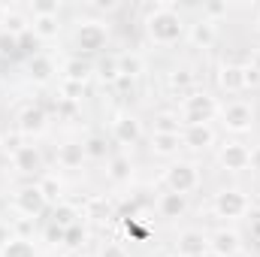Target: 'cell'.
Listing matches in <instances>:
<instances>
[{
	"instance_id": "32",
	"label": "cell",
	"mask_w": 260,
	"mask_h": 257,
	"mask_svg": "<svg viewBox=\"0 0 260 257\" xmlns=\"http://www.w3.org/2000/svg\"><path fill=\"white\" fill-rule=\"evenodd\" d=\"M97 76H100L103 82L115 85V82H118V76H121V73H118V55H115V58H103V61L97 64Z\"/></svg>"
},
{
	"instance_id": "36",
	"label": "cell",
	"mask_w": 260,
	"mask_h": 257,
	"mask_svg": "<svg viewBox=\"0 0 260 257\" xmlns=\"http://www.w3.org/2000/svg\"><path fill=\"white\" fill-rule=\"evenodd\" d=\"M224 15H227V3L212 0V3H206V6H203V18H206V21H212V24H218V18H224Z\"/></svg>"
},
{
	"instance_id": "40",
	"label": "cell",
	"mask_w": 260,
	"mask_h": 257,
	"mask_svg": "<svg viewBox=\"0 0 260 257\" xmlns=\"http://www.w3.org/2000/svg\"><path fill=\"white\" fill-rule=\"evenodd\" d=\"M12 233H15L18 239H27V236L34 233V218H21V221H15V224H12Z\"/></svg>"
},
{
	"instance_id": "26",
	"label": "cell",
	"mask_w": 260,
	"mask_h": 257,
	"mask_svg": "<svg viewBox=\"0 0 260 257\" xmlns=\"http://www.w3.org/2000/svg\"><path fill=\"white\" fill-rule=\"evenodd\" d=\"M85 157H91V160H109L112 154H109V142H106V136H100V133H91L85 142Z\"/></svg>"
},
{
	"instance_id": "6",
	"label": "cell",
	"mask_w": 260,
	"mask_h": 257,
	"mask_svg": "<svg viewBox=\"0 0 260 257\" xmlns=\"http://www.w3.org/2000/svg\"><path fill=\"white\" fill-rule=\"evenodd\" d=\"M248 197L239 191V188H224V191L215 194V212L221 218H245L248 215Z\"/></svg>"
},
{
	"instance_id": "49",
	"label": "cell",
	"mask_w": 260,
	"mask_h": 257,
	"mask_svg": "<svg viewBox=\"0 0 260 257\" xmlns=\"http://www.w3.org/2000/svg\"><path fill=\"white\" fill-rule=\"evenodd\" d=\"M251 67H254V70H257V73H260V52H257V55H254V58H251Z\"/></svg>"
},
{
	"instance_id": "33",
	"label": "cell",
	"mask_w": 260,
	"mask_h": 257,
	"mask_svg": "<svg viewBox=\"0 0 260 257\" xmlns=\"http://www.w3.org/2000/svg\"><path fill=\"white\" fill-rule=\"evenodd\" d=\"M21 136H24V133H21L18 127L6 130V133H0V145H3V148H6L9 154H15V151H18V148L24 145V142H21Z\"/></svg>"
},
{
	"instance_id": "42",
	"label": "cell",
	"mask_w": 260,
	"mask_h": 257,
	"mask_svg": "<svg viewBox=\"0 0 260 257\" xmlns=\"http://www.w3.org/2000/svg\"><path fill=\"white\" fill-rule=\"evenodd\" d=\"M242 70H245V88H254V85H260V73L254 70L251 64H242Z\"/></svg>"
},
{
	"instance_id": "16",
	"label": "cell",
	"mask_w": 260,
	"mask_h": 257,
	"mask_svg": "<svg viewBox=\"0 0 260 257\" xmlns=\"http://www.w3.org/2000/svg\"><path fill=\"white\" fill-rule=\"evenodd\" d=\"M188 40H191V46H197V49H209V46L218 40V27H215L212 21L200 18V21H194V24L188 27Z\"/></svg>"
},
{
	"instance_id": "19",
	"label": "cell",
	"mask_w": 260,
	"mask_h": 257,
	"mask_svg": "<svg viewBox=\"0 0 260 257\" xmlns=\"http://www.w3.org/2000/svg\"><path fill=\"white\" fill-rule=\"evenodd\" d=\"M182 145H188V148H209V145H215V130L209 124L185 127L182 130Z\"/></svg>"
},
{
	"instance_id": "50",
	"label": "cell",
	"mask_w": 260,
	"mask_h": 257,
	"mask_svg": "<svg viewBox=\"0 0 260 257\" xmlns=\"http://www.w3.org/2000/svg\"><path fill=\"white\" fill-rule=\"evenodd\" d=\"M257 30H260V6H257Z\"/></svg>"
},
{
	"instance_id": "45",
	"label": "cell",
	"mask_w": 260,
	"mask_h": 257,
	"mask_svg": "<svg viewBox=\"0 0 260 257\" xmlns=\"http://www.w3.org/2000/svg\"><path fill=\"white\" fill-rule=\"evenodd\" d=\"M15 37H9V34H0V52H12L15 49Z\"/></svg>"
},
{
	"instance_id": "15",
	"label": "cell",
	"mask_w": 260,
	"mask_h": 257,
	"mask_svg": "<svg viewBox=\"0 0 260 257\" xmlns=\"http://www.w3.org/2000/svg\"><path fill=\"white\" fill-rule=\"evenodd\" d=\"M157 212H160V218H182L185 212H188V197L185 194H173V191H167V194H160L157 197Z\"/></svg>"
},
{
	"instance_id": "35",
	"label": "cell",
	"mask_w": 260,
	"mask_h": 257,
	"mask_svg": "<svg viewBox=\"0 0 260 257\" xmlns=\"http://www.w3.org/2000/svg\"><path fill=\"white\" fill-rule=\"evenodd\" d=\"M30 9H34V18L37 15H58L61 12V3L58 0H34Z\"/></svg>"
},
{
	"instance_id": "29",
	"label": "cell",
	"mask_w": 260,
	"mask_h": 257,
	"mask_svg": "<svg viewBox=\"0 0 260 257\" xmlns=\"http://www.w3.org/2000/svg\"><path fill=\"white\" fill-rule=\"evenodd\" d=\"M142 70H145V61H142L136 52H124V55H118V73H121V76L136 79Z\"/></svg>"
},
{
	"instance_id": "46",
	"label": "cell",
	"mask_w": 260,
	"mask_h": 257,
	"mask_svg": "<svg viewBox=\"0 0 260 257\" xmlns=\"http://www.w3.org/2000/svg\"><path fill=\"white\" fill-rule=\"evenodd\" d=\"M248 167L260 176V145H257V148H251V160H248Z\"/></svg>"
},
{
	"instance_id": "30",
	"label": "cell",
	"mask_w": 260,
	"mask_h": 257,
	"mask_svg": "<svg viewBox=\"0 0 260 257\" xmlns=\"http://www.w3.org/2000/svg\"><path fill=\"white\" fill-rule=\"evenodd\" d=\"M37 185H40V191H43L49 206H58L61 203V182H58V176H43Z\"/></svg>"
},
{
	"instance_id": "3",
	"label": "cell",
	"mask_w": 260,
	"mask_h": 257,
	"mask_svg": "<svg viewBox=\"0 0 260 257\" xmlns=\"http://www.w3.org/2000/svg\"><path fill=\"white\" fill-rule=\"evenodd\" d=\"M164 182H167V191L185 194L188 197V194H194L200 188V170H197V164H191V160H179V164L167 167Z\"/></svg>"
},
{
	"instance_id": "37",
	"label": "cell",
	"mask_w": 260,
	"mask_h": 257,
	"mask_svg": "<svg viewBox=\"0 0 260 257\" xmlns=\"http://www.w3.org/2000/svg\"><path fill=\"white\" fill-rule=\"evenodd\" d=\"M82 94H85V85H76V82H64L61 85V97H64L67 103H79Z\"/></svg>"
},
{
	"instance_id": "48",
	"label": "cell",
	"mask_w": 260,
	"mask_h": 257,
	"mask_svg": "<svg viewBox=\"0 0 260 257\" xmlns=\"http://www.w3.org/2000/svg\"><path fill=\"white\" fill-rule=\"evenodd\" d=\"M6 12H9V6H6V3H0V27H3V21H6Z\"/></svg>"
},
{
	"instance_id": "23",
	"label": "cell",
	"mask_w": 260,
	"mask_h": 257,
	"mask_svg": "<svg viewBox=\"0 0 260 257\" xmlns=\"http://www.w3.org/2000/svg\"><path fill=\"white\" fill-rule=\"evenodd\" d=\"M61 73H64V82L85 85V82H88V76L94 73V67L88 64V61H82V58H67L64 67H61Z\"/></svg>"
},
{
	"instance_id": "25",
	"label": "cell",
	"mask_w": 260,
	"mask_h": 257,
	"mask_svg": "<svg viewBox=\"0 0 260 257\" xmlns=\"http://www.w3.org/2000/svg\"><path fill=\"white\" fill-rule=\"evenodd\" d=\"M3 34H9V37H15V40H21L24 34H30V21H27V15L9 9V12H6V21H3Z\"/></svg>"
},
{
	"instance_id": "1",
	"label": "cell",
	"mask_w": 260,
	"mask_h": 257,
	"mask_svg": "<svg viewBox=\"0 0 260 257\" xmlns=\"http://www.w3.org/2000/svg\"><path fill=\"white\" fill-rule=\"evenodd\" d=\"M145 30H148V40L154 46H176L185 37V21H182L176 3L154 6L148 12V18H145Z\"/></svg>"
},
{
	"instance_id": "44",
	"label": "cell",
	"mask_w": 260,
	"mask_h": 257,
	"mask_svg": "<svg viewBox=\"0 0 260 257\" xmlns=\"http://www.w3.org/2000/svg\"><path fill=\"white\" fill-rule=\"evenodd\" d=\"M91 9H97V12H112V9H118V3H115V0H94Z\"/></svg>"
},
{
	"instance_id": "41",
	"label": "cell",
	"mask_w": 260,
	"mask_h": 257,
	"mask_svg": "<svg viewBox=\"0 0 260 257\" xmlns=\"http://www.w3.org/2000/svg\"><path fill=\"white\" fill-rule=\"evenodd\" d=\"M46 239H49L52 245L64 242V227H58V224H49V227H46Z\"/></svg>"
},
{
	"instance_id": "47",
	"label": "cell",
	"mask_w": 260,
	"mask_h": 257,
	"mask_svg": "<svg viewBox=\"0 0 260 257\" xmlns=\"http://www.w3.org/2000/svg\"><path fill=\"white\" fill-rule=\"evenodd\" d=\"M251 227H254V236H260V218L257 215H251Z\"/></svg>"
},
{
	"instance_id": "11",
	"label": "cell",
	"mask_w": 260,
	"mask_h": 257,
	"mask_svg": "<svg viewBox=\"0 0 260 257\" xmlns=\"http://www.w3.org/2000/svg\"><path fill=\"white\" fill-rule=\"evenodd\" d=\"M139 136H142V124H139L133 115H118V118L112 121V139H115V142L133 145V142H139Z\"/></svg>"
},
{
	"instance_id": "17",
	"label": "cell",
	"mask_w": 260,
	"mask_h": 257,
	"mask_svg": "<svg viewBox=\"0 0 260 257\" xmlns=\"http://www.w3.org/2000/svg\"><path fill=\"white\" fill-rule=\"evenodd\" d=\"M85 160L88 157H85V145L82 142H64V145H58V167L61 170H79Z\"/></svg>"
},
{
	"instance_id": "31",
	"label": "cell",
	"mask_w": 260,
	"mask_h": 257,
	"mask_svg": "<svg viewBox=\"0 0 260 257\" xmlns=\"http://www.w3.org/2000/svg\"><path fill=\"white\" fill-rule=\"evenodd\" d=\"M0 257H37V251H34V245H30V239H12L3 251H0Z\"/></svg>"
},
{
	"instance_id": "34",
	"label": "cell",
	"mask_w": 260,
	"mask_h": 257,
	"mask_svg": "<svg viewBox=\"0 0 260 257\" xmlns=\"http://www.w3.org/2000/svg\"><path fill=\"white\" fill-rule=\"evenodd\" d=\"M82 242H85V227H82V221L64 230V245H70V248H79Z\"/></svg>"
},
{
	"instance_id": "8",
	"label": "cell",
	"mask_w": 260,
	"mask_h": 257,
	"mask_svg": "<svg viewBox=\"0 0 260 257\" xmlns=\"http://www.w3.org/2000/svg\"><path fill=\"white\" fill-rule=\"evenodd\" d=\"M218 160H221V167H224V170H230V173H242V170H248L251 148H248V145H242V142H236V139H230V142H224V145H221Z\"/></svg>"
},
{
	"instance_id": "12",
	"label": "cell",
	"mask_w": 260,
	"mask_h": 257,
	"mask_svg": "<svg viewBox=\"0 0 260 257\" xmlns=\"http://www.w3.org/2000/svg\"><path fill=\"white\" fill-rule=\"evenodd\" d=\"M12 167H15L18 173H24V176L40 173V170H43V154H40V148H37V145H21V148L12 154Z\"/></svg>"
},
{
	"instance_id": "7",
	"label": "cell",
	"mask_w": 260,
	"mask_h": 257,
	"mask_svg": "<svg viewBox=\"0 0 260 257\" xmlns=\"http://www.w3.org/2000/svg\"><path fill=\"white\" fill-rule=\"evenodd\" d=\"M109 40V30L100 24V21H82L79 30H76V46L82 52H100Z\"/></svg>"
},
{
	"instance_id": "28",
	"label": "cell",
	"mask_w": 260,
	"mask_h": 257,
	"mask_svg": "<svg viewBox=\"0 0 260 257\" xmlns=\"http://www.w3.org/2000/svg\"><path fill=\"white\" fill-rule=\"evenodd\" d=\"M79 218H82V215H79V209H76V206H70V203H64V200L52 209V224H58V227H64V230H67V227H73V224H79Z\"/></svg>"
},
{
	"instance_id": "24",
	"label": "cell",
	"mask_w": 260,
	"mask_h": 257,
	"mask_svg": "<svg viewBox=\"0 0 260 257\" xmlns=\"http://www.w3.org/2000/svg\"><path fill=\"white\" fill-rule=\"evenodd\" d=\"M30 34H34L37 40H55V37L61 34L58 15H37V18L30 21Z\"/></svg>"
},
{
	"instance_id": "2",
	"label": "cell",
	"mask_w": 260,
	"mask_h": 257,
	"mask_svg": "<svg viewBox=\"0 0 260 257\" xmlns=\"http://www.w3.org/2000/svg\"><path fill=\"white\" fill-rule=\"evenodd\" d=\"M218 103H215V97L212 94H206V91H191L185 100H182V124L185 127H197V124H209L215 115H218Z\"/></svg>"
},
{
	"instance_id": "43",
	"label": "cell",
	"mask_w": 260,
	"mask_h": 257,
	"mask_svg": "<svg viewBox=\"0 0 260 257\" xmlns=\"http://www.w3.org/2000/svg\"><path fill=\"white\" fill-rule=\"evenodd\" d=\"M12 239H15V233H12V227L0 221V251H3V248H6V245L12 242Z\"/></svg>"
},
{
	"instance_id": "21",
	"label": "cell",
	"mask_w": 260,
	"mask_h": 257,
	"mask_svg": "<svg viewBox=\"0 0 260 257\" xmlns=\"http://www.w3.org/2000/svg\"><path fill=\"white\" fill-rule=\"evenodd\" d=\"M182 148V133H151V151L157 157H173Z\"/></svg>"
},
{
	"instance_id": "22",
	"label": "cell",
	"mask_w": 260,
	"mask_h": 257,
	"mask_svg": "<svg viewBox=\"0 0 260 257\" xmlns=\"http://www.w3.org/2000/svg\"><path fill=\"white\" fill-rule=\"evenodd\" d=\"M106 176H109L115 185L130 182V176H133V164H130L127 154H112V157L106 160Z\"/></svg>"
},
{
	"instance_id": "9",
	"label": "cell",
	"mask_w": 260,
	"mask_h": 257,
	"mask_svg": "<svg viewBox=\"0 0 260 257\" xmlns=\"http://www.w3.org/2000/svg\"><path fill=\"white\" fill-rule=\"evenodd\" d=\"M242 248V236L230 227H221L209 236V251H215L218 257H236Z\"/></svg>"
},
{
	"instance_id": "20",
	"label": "cell",
	"mask_w": 260,
	"mask_h": 257,
	"mask_svg": "<svg viewBox=\"0 0 260 257\" xmlns=\"http://www.w3.org/2000/svg\"><path fill=\"white\" fill-rule=\"evenodd\" d=\"M27 73H30V79H34L37 85H46V82H52V79H55L58 67H55L52 58H46V55H34V58H30V64H27Z\"/></svg>"
},
{
	"instance_id": "4",
	"label": "cell",
	"mask_w": 260,
	"mask_h": 257,
	"mask_svg": "<svg viewBox=\"0 0 260 257\" xmlns=\"http://www.w3.org/2000/svg\"><path fill=\"white\" fill-rule=\"evenodd\" d=\"M218 115H221V124L230 133H245L254 124V106L245 103V100H230L227 106L218 109Z\"/></svg>"
},
{
	"instance_id": "39",
	"label": "cell",
	"mask_w": 260,
	"mask_h": 257,
	"mask_svg": "<svg viewBox=\"0 0 260 257\" xmlns=\"http://www.w3.org/2000/svg\"><path fill=\"white\" fill-rule=\"evenodd\" d=\"M100 257H130V251L121 245V242H103Z\"/></svg>"
},
{
	"instance_id": "18",
	"label": "cell",
	"mask_w": 260,
	"mask_h": 257,
	"mask_svg": "<svg viewBox=\"0 0 260 257\" xmlns=\"http://www.w3.org/2000/svg\"><path fill=\"white\" fill-rule=\"evenodd\" d=\"M194 82H197V76L188 67H176V70L167 73V88L176 91V94H182V97H188L194 91Z\"/></svg>"
},
{
	"instance_id": "27",
	"label": "cell",
	"mask_w": 260,
	"mask_h": 257,
	"mask_svg": "<svg viewBox=\"0 0 260 257\" xmlns=\"http://www.w3.org/2000/svg\"><path fill=\"white\" fill-rule=\"evenodd\" d=\"M182 130H185V124H182V115L179 112L164 109V112L154 115V133H182Z\"/></svg>"
},
{
	"instance_id": "10",
	"label": "cell",
	"mask_w": 260,
	"mask_h": 257,
	"mask_svg": "<svg viewBox=\"0 0 260 257\" xmlns=\"http://www.w3.org/2000/svg\"><path fill=\"white\" fill-rule=\"evenodd\" d=\"M179 254H185V257H203L206 251H209V236L203 233V230H182L179 233Z\"/></svg>"
},
{
	"instance_id": "14",
	"label": "cell",
	"mask_w": 260,
	"mask_h": 257,
	"mask_svg": "<svg viewBox=\"0 0 260 257\" xmlns=\"http://www.w3.org/2000/svg\"><path fill=\"white\" fill-rule=\"evenodd\" d=\"M218 85H221V91H227V94H239V91H245V70L242 64H224L218 70Z\"/></svg>"
},
{
	"instance_id": "5",
	"label": "cell",
	"mask_w": 260,
	"mask_h": 257,
	"mask_svg": "<svg viewBox=\"0 0 260 257\" xmlns=\"http://www.w3.org/2000/svg\"><path fill=\"white\" fill-rule=\"evenodd\" d=\"M46 197L40 191V185H21L15 197H12V209L21 215V218H37V215H43L46 212Z\"/></svg>"
},
{
	"instance_id": "38",
	"label": "cell",
	"mask_w": 260,
	"mask_h": 257,
	"mask_svg": "<svg viewBox=\"0 0 260 257\" xmlns=\"http://www.w3.org/2000/svg\"><path fill=\"white\" fill-rule=\"evenodd\" d=\"M85 215H88V218H103V215H106V200H103V197H91V200L85 203Z\"/></svg>"
},
{
	"instance_id": "51",
	"label": "cell",
	"mask_w": 260,
	"mask_h": 257,
	"mask_svg": "<svg viewBox=\"0 0 260 257\" xmlns=\"http://www.w3.org/2000/svg\"><path fill=\"white\" fill-rule=\"evenodd\" d=\"M173 257H185V254H179V251H176V254H173Z\"/></svg>"
},
{
	"instance_id": "13",
	"label": "cell",
	"mask_w": 260,
	"mask_h": 257,
	"mask_svg": "<svg viewBox=\"0 0 260 257\" xmlns=\"http://www.w3.org/2000/svg\"><path fill=\"white\" fill-rule=\"evenodd\" d=\"M46 121H49V115H46L43 106H24L18 112V124L15 127L27 136V133H43L46 130Z\"/></svg>"
}]
</instances>
